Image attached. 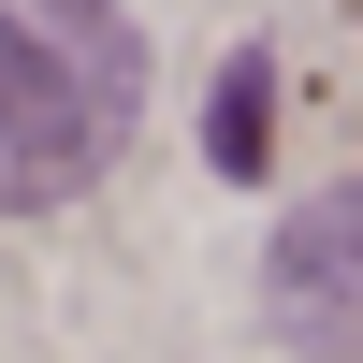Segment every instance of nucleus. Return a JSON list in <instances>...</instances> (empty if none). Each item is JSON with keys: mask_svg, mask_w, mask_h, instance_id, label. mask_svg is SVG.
<instances>
[{"mask_svg": "<svg viewBox=\"0 0 363 363\" xmlns=\"http://www.w3.org/2000/svg\"><path fill=\"white\" fill-rule=\"evenodd\" d=\"M277 320H291V349H363V203H349V189H320L306 218H291V247H277Z\"/></svg>", "mask_w": 363, "mask_h": 363, "instance_id": "f03ea898", "label": "nucleus"}, {"mask_svg": "<svg viewBox=\"0 0 363 363\" xmlns=\"http://www.w3.org/2000/svg\"><path fill=\"white\" fill-rule=\"evenodd\" d=\"M262 145H277V58H233V73H218V102H203V160L247 189V174H262Z\"/></svg>", "mask_w": 363, "mask_h": 363, "instance_id": "7ed1b4c3", "label": "nucleus"}, {"mask_svg": "<svg viewBox=\"0 0 363 363\" xmlns=\"http://www.w3.org/2000/svg\"><path fill=\"white\" fill-rule=\"evenodd\" d=\"M145 131V44L116 0H0V203H73Z\"/></svg>", "mask_w": 363, "mask_h": 363, "instance_id": "f257e3e1", "label": "nucleus"}]
</instances>
